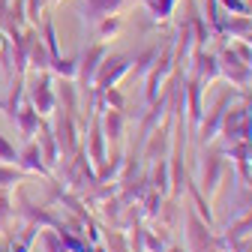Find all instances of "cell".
<instances>
[{"instance_id":"6da1fadb","label":"cell","mask_w":252,"mask_h":252,"mask_svg":"<svg viewBox=\"0 0 252 252\" xmlns=\"http://www.w3.org/2000/svg\"><path fill=\"white\" fill-rule=\"evenodd\" d=\"M24 96L36 108L39 117H51L57 111V93L51 87V72H33L24 84Z\"/></svg>"},{"instance_id":"7a4b0ae2","label":"cell","mask_w":252,"mask_h":252,"mask_svg":"<svg viewBox=\"0 0 252 252\" xmlns=\"http://www.w3.org/2000/svg\"><path fill=\"white\" fill-rule=\"evenodd\" d=\"M108 54V45L105 42H96V45H90L81 51L78 57V75H75V84L87 93V102H90V93H93V81H96V72L102 66V60ZM93 111V108H90Z\"/></svg>"},{"instance_id":"3957f363","label":"cell","mask_w":252,"mask_h":252,"mask_svg":"<svg viewBox=\"0 0 252 252\" xmlns=\"http://www.w3.org/2000/svg\"><path fill=\"white\" fill-rule=\"evenodd\" d=\"M51 132L57 138V147H60V159H69L75 156V150L81 147L78 144V117L57 108V120L51 123Z\"/></svg>"},{"instance_id":"277c9868","label":"cell","mask_w":252,"mask_h":252,"mask_svg":"<svg viewBox=\"0 0 252 252\" xmlns=\"http://www.w3.org/2000/svg\"><path fill=\"white\" fill-rule=\"evenodd\" d=\"M132 63H135L132 54H105L102 66H99V72H96V81H93V90H99V93H102V90L117 87L120 78L132 69Z\"/></svg>"},{"instance_id":"5b68a950","label":"cell","mask_w":252,"mask_h":252,"mask_svg":"<svg viewBox=\"0 0 252 252\" xmlns=\"http://www.w3.org/2000/svg\"><path fill=\"white\" fill-rule=\"evenodd\" d=\"M174 42L162 51V54H156V60H153V66H150V72L144 75L147 78V90H144V96H147V102H153L156 96H159V90H162V84L171 78V72H174Z\"/></svg>"},{"instance_id":"8992f818","label":"cell","mask_w":252,"mask_h":252,"mask_svg":"<svg viewBox=\"0 0 252 252\" xmlns=\"http://www.w3.org/2000/svg\"><path fill=\"white\" fill-rule=\"evenodd\" d=\"M15 216H21L27 225H36V228H57L60 219L48 210V207H39L33 204L24 192H18V207H15Z\"/></svg>"},{"instance_id":"52a82bcc","label":"cell","mask_w":252,"mask_h":252,"mask_svg":"<svg viewBox=\"0 0 252 252\" xmlns=\"http://www.w3.org/2000/svg\"><path fill=\"white\" fill-rule=\"evenodd\" d=\"M219 75H225L231 81V87H246L249 84V63L237 57V51L222 48L219 54Z\"/></svg>"},{"instance_id":"ba28073f","label":"cell","mask_w":252,"mask_h":252,"mask_svg":"<svg viewBox=\"0 0 252 252\" xmlns=\"http://www.w3.org/2000/svg\"><path fill=\"white\" fill-rule=\"evenodd\" d=\"M24 36H27V66L30 72H48L51 66V54L39 36V30L36 27H24Z\"/></svg>"},{"instance_id":"9c48e42d","label":"cell","mask_w":252,"mask_h":252,"mask_svg":"<svg viewBox=\"0 0 252 252\" xmlns=\"http://www.w3.org/2000/svg\"><path fill=\"white\" fill-rule=\"evenodd\" d=\"M219 180H222V156H219V153H204L201 156V171H198L201 192L213 195L219 189Z\"/></svg>"},{"instance_id":"30bf717a","label":"cell","mask_w":252,"mask_h":252,"mask_svg":"<svg viewBox=\"0 0 252 252\" xmlns=\"http://www.w3.org/2000/svg\"><path fill=\"white\" fill-rule=\"evenodd\" d=\"M84 153H87V159L93 162V168H99V165L108 159V150H105V132H102L99 114H93V120H90V135H87Z\"/></svg>"},{"instance_id":"8fae6325","label":"cell","mask_w":252,"mask_h":252,"mask_svg":"<svg viewBox=\"0 0 252 252\" xmlns=\"http://www.w3.org/2000/svg\"><path fill=\"white\" fill-rule=\"evenodd\" d=\"M168 132H171V120L162 126V129L156 126L153 132L144 135V159H168L165 153H168V147H171V141H174Z\"/></svg>"},{"instance_id":"7c38bea8","label":"cell","mask_w":252,"mask_h":252,"mask_svg":"<svg viewBox=\"0 0 252 252\" xmlns=\"http://www.w3.org/2000/svg\"><path fill=\"white\" fill-rule=\"evenodd\" d=\"M234 96V93H222V96L216 99V105L207 111V120L201 123V144H207V141H213L216 135H219V129H222V120H225V108H228V99Z\"/></svg>"},{"instance_id":"4fadbf2b","label":"cell","mask_w":252,"mask_h":252,"mask_svg":"<svg viewBox=\"0 0 252 252\" xmlns=\"http://www.w3.org/2000/svg\"><path fill=\"white\" fill-rule=\"evenodd\" d=\"M12 123L18 126L21 138H24V141H30V138H36V132H39V123H42V117L36 114V108L30 105V99L24 96V99H21V105H18V111L12 114Z\"/></svg>"},{"instance_id":"5bb4252c","label":"cell","mask_w":252,"mask_h":252,"mask_svg":"<svg viewBox=\"0 0 252 252\" xmlns=\"http://www.w3.org/2000/svg\"><path fill=\"white\" fill-rule=\"evenodd\" d=\"M39 153H42V162H45V168L48 171H54L57 165H60V147H57V138H54V132H51V123H48V117H42V123H39Z\"/></svg>"},{"instance_id":"9a60e30c","label":"cell","mask_w":252,"mask_h":252,"mask_svg":"<svg viewBox=\"0 0 252 252\" xmlns=\"http://www.w3.org/2000/svg\"><path fill=\"white\" fill-rule=\"evenodd\" d=\"M24 174H42V177H51V171L45 168V162H42V153H39V144L30 138V141H24V147L18 150V162H15Z\"/></svg>"},{"instance_id":"2e32d148","label":"cell","mask_w":252,"mask_h":252,"mask_svg":"<svg viewBox=\"0 0 252 252\" xmlns=\"http://www.w3.org/2000/svg\"><path fill=\"white\" fill-rule=\"evenodd\" d=\"M192 63H195L192 75H195L201 84H210V81H216V78H219V57H216V54H207V51L201 48V51H195Z\"/></svg>"},{"instance_id":"e0dca14e","label":"cell","mask_w":252,"mask_h":252,"mask_svg":"<svg viewBox=\"0 0 252 252\" xmlns=\"http://www.w3.org/2000/svg\"><path fill=\"white\" fill-rule=\"evenodd\" d=\"M99 123H102V132H105V141L117 144L123 138V129H126V114L123 111H114V108H105L99 114Z\"/></svg>"},{"instance_id":"ac0fdd59","label":"cell","mask_w":252,"mask_h":252,"mask_svg":"<svg viewBox=\"0 0 252 252\" xmlns=\"http://www.w3.org/2000/svg\"><path fill=\"white\" fill-rule=\"evenodd\" d=\"M84 3V18L87 24H96L105 15H114L117 9H123V0H81Z\"/></svg>"},{"instance_id":"d6986e66","label":"cell","mask_w":252,"mask_h":252,"mask_svg":"<svg viewBox=\"0 0 252 252\" xmlns=\"http://www.w3.org/2000/svg\"><path fill=\"white\" fill-rule=\"evenodd\" d=\"M78 84L75 81H69V78H63L60 81V90H57V102H60V108L63 111H69V114H75L78 117Z\"/></svg>"},{"instance_id":"ffe728a7","label":"cell","mask_w":252,"mask_h":252,"mask_svg":"<svg viewBox=\"0 0 252 252\" xmlns=\"http://www.w3.org/2000/svg\"><path fill=\"white\" fill-rule=\"evenodd\" d=\"M48 72L57 75V78H69V81H75V75H78V57H63V54L51 57Z\"/></svg>"},{"instance_id":"44dd1931","label":"cell","mask_w":252,"mask_h":252,"mask_svg":"<svg viewBox=\"0 0 252 252\" xmlns=\"http://www.w3.org/2000/svg\"><path fill=\"white\" fill-rule=\"evenodd\" d=\"M222 33H231V36H237V39H246V36L252 33V18H249V15H237L234 21H225V24H222Z\"/></svg>"},{"instance_id":"7402d4cb","label":"cell","mask_w":252,"mask_h":252,"mask_svg":"<svg viewBox=\"0 0 252 252\" xmlns=\"http://www.w3.org/2000/svg\"><path fill=\"white\" fill-rule=\"evenodd\" d=\"M24 171L18 165H6V162H0V189H12L18 183H24Z\"/></svg>"},{"instance_id":"603a6c76","label":"cell","mask_w":252,"mask_h":252,"mask_svg":"<svg viewBox=\"0 0 252 252\" xmlns=\"http://www.w3.org/2000/svg\"><path fill=\"white\" fill-rule=\"evenodd\" d=\"M168 186H171V165H168V159H159V165H156V171H153L150 189H156V192H168Z\"/></svg>"},{"instance_id":"cb8c5ba5","label":"cell","mask_w":252,"mask_h":252,"mask_svg":"<svg viewBox=\"0 0 252 252\" xmlns=\"http://www.w3.org/2000/svg\"><path fill=\"white\" fill-rule=\"evenodd\" d=\"M174 3H177V0H144L147 12H150L156 21H168L171 12H174Z\"/></svg>"},{"instance_id":"d4e9b609","label":"cell","mask_w":252,"mask_h":252,"mask_svg":"<svg viewBox=\"0 0 252 252\" xmlns=\"http://www.w3.org/2000/svg\"><path fill=\"white\" fill-rule=\"evenodd\" d=\"M39 36H42V42H45L48 54H51V57H57V54H60V48H57V30H54V18H51V15H45V18H42V33H39Z\"/></svg>"},{"instance_id":"484cf974","label":"cell","mask_w":252,"mask_h":252,"mask_svg":"<svg viewBox=\"0 0 252 252\" xmlns=\"http://www.w3.org/2000/svg\"><path fill=\"white\" fill-rule=\"evenodd\" d=\"M93 30H96V39H114L117 36V30H120V18L114 15H105L102 21H96V24H93Z\"/></svg>"},{"instance_id":"4316f807","label":"cell","mask_w":252,"mask_h":252,"mask_svg":"<svg viewBox=\"0 0 252 252\" xmlns=\"http://www.w3.org/2000/svg\"><path fill=\"white\" fill-rule=\"evenodd\" d=\"M156 54H159V48H156V45H150V48H144L138 57H135V63H132V66H135V75H147L150 72V66H153V60H156Z\"/></svg>"},{"instance_id":"83f0119b","label":"cell","mask_w":252,"mask_h":252,"mask_svg":"<svg viewBox=\"0 0 252 252\" xmlns=\"http://www.w3.org/2000/svg\"><path fill=\"white\" fill-rule=\"evenodd\" d=\"M12 216H15V207L6 195V189H0V231H6L12 225Z\"/></svg>"},{"instance_id":"f1b7e54d","label":"cell","mask_w":252,"mask_h":252,"mask_svg":"<svg viewBox=\"0 0 252 252\" xmlns=\"http://www.w3.org/2000/svg\"><path fill=\"white\" fill-rule=\"evenodd\" d=\"M0 162H6V165H15L18 162V150H15V144L0 132Z\"/></svg>"},{"instance_id":"f546056e","label":"cell","mask_w":252,"mask_h":252,"mask_svg":"<svg viewBox=\"0 0 252 252\" xmlns=\"http://www.w3.org/2000/svg\"><path fill=\"white\" fill-rule=\"evenodd\" d=\"M159 204H162V192H156V189H147V201H144V216H150V219H153V216H159V210H162Z\"/></svg>"},{"instance_id":"4dcf8cb0","label":"cell","mask_w":252,"mask_h":252,"mask_svg":"<svg viewBox=\"0 0 252 252\" xmlns=\"http://www.w3.org/2000/svg\"><path fill=\"white\" fill-rule=\"evenodd\" d=\"M24 12H27V24L39 27V12H42V0H24Z\"/></svg>"},{"instance_id":"1f68e13d","label":"cell","mask_w":252,"mask_h":252,"mask_svg":"<svg viewBox=\"0 0 252 252\" xmlns=\"http://www.w3.org/2000/svg\"><path fill=\"white\" fill-rule=\"evenodd\" d=\"M219 6L225 12H234V15H246L249 12V3L246 0H219Z\"/></svg>"},{"instance_id":"d6a6232c","label":"cell","mask_w":252,"mask_h":252,"mask_svg":"<svg viewBox=\"0 0 252 252\" xmlns=\"http://www.w3.org/2000/svg\"><path fill=\"white\" fill-rule=\"evenodd\" d=\"M192 198H195V207H198V213L204 216V222L210 225V222H213V213H210V207H204V198H201V192H198L195 186H192Z\"/></svg>"},{"instance_id":"836d02e7","label":"cell","mask_w":252,"mask_h":252,"mask_svg":"<svg viewBox=\"0 0 252 252\" xmlns=\"http://www.w3.org/2000/svg\"><path fill=\"white\" fill-rule=\"evenodd\" d=\"M237 57H240V60H246V63H252V51H249V45H246V42H237Z\"/></svg>"},{"instance_id":"e575fe53","label":"cell","mask_w":252,"mask_h":252,"mask_svg":"<svg viewBox=\"0 0 252 252\" xmlns=\"http://www.w3.org/2000/svg\"><path fill=\"white\" fill-rule=\"evenodd\" d=\"M6 45V33H3V30H0V48H3Z\"/></svg>"},{"instance_id":"d590c367","label":"cell","mask_w":252,"mask_h":252,"mask_svg":"<svg viewBox=\"0 0 252 252\" xmlns=\"http://www.w3.org/2000/svg\"><path fill=\"white\" fill-rule=\"evenodd\" d=\"M165 252H186V249H180V246H171V249H165Z\"/></svg>"},{"instance_id":"8d00e7d4","label":"cell","mask_w":252,"mask_h":252,"mask_svg":"<svg viewBox=\"0 0 252 252\" xmlns=\"http://www.w3.org/2000/svg\"><path fill=\"white\" fill-rule=\"evenodd\" d=\"M249 78H252V63H249Z\"/></svg>"},{"instance_id":"74e56055","label":"cell","mask_w":252,"mask_h":252,"mask_svg":"<svg viewBox=\"0 0 252 252\" xmlns=\"http://www.w3.org/2000/svg\"><path fill=\"white\" fill-rule=\"evenodd\" d=\"M0 108H3V99H0Z\"/></svg>"},{"instance_id":"f35d334b","label":"cell","mask_w":252,"mask_h":252,"mask_svg":"<svg viewBox=\"0 0 252 252\" xmlns=\"http://www.w3.org/2000/svg\"><path fill=\"white\" fill-rule=\"evenodd\" d=\"M57 3H60V0H57Z\"/></svg>"}]
</instances>
